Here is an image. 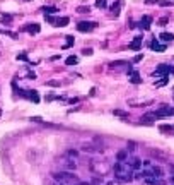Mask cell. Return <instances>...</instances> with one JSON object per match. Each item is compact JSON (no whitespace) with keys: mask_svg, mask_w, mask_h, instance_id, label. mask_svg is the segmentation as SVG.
I'll return each instance as SVG.
<instances>
[{"mask_svg":"<svg viewBox=\"0 0 174 185\" xmlns=\"http://www.w3.org/2000/svg\"><path fill=\"white\" fill-rule=\"evenodd\" d=\"M155 113H157L159 118H160V117H172V115H174V108H172V106H166V104H164V106H160Z\"/></svg>","mask_w":174,"mask_h":185,"instance_id":"6","label":"cell"},{"mask_svg":"<svg viewBox=\"0 0 174 185\" xmlns=\"http://www.w3.org/2000/svg\"><path fill=\"white\" fill-rule=\"evenodd\" d=\"M17 60H22V62H28V55H26V53H21V55H17Z\"/></svg>","mask_w":174,"mask_h":185,"instance_id":"31","label":"cell"},{"mask_svg":"<svg viewBox=\"0 0 174 185\" xmlns=\"http://www.w3.org/2000/svg\"><path fill=\"white\" fill-rule=\"evenodd\" d=\"M24 29H26L29 34H38L39 31H41V26H39V24H36V22H31V24H28Z\"/></svg>","mask_w":174,"mask_h":185,"instance_id":"10","label":"cell"},{"mask_svg":"<svg viewBox=\"0 0 174 185\" xmlns=\"http://www.w3.org/2000/svg\"><path fill=\"white\" fill-rule=\"evenodd\" d=\"M167 82H169V76H164V77H160L159 82H155V86H157V87H160V86H166Z\"/></svg>","mask_w":174,"mask_h":185,"instance_id":"23","label":"cell"},{"mask_svg":"<svg viewBox=\"0 0 174 185\" xmlns=\"http://www.w3.org/2000/svg\"><path fill=\"white\" fill-rule=\"evenodd\" d=\"M65 63H67V65H75V63H77V57H74V55H72V57H68L65 60Z\"/></svg>","mask_w":174,"mask_h":185,"instance_id":"28","label":"cell"},{"mask_svg":"<svg viewBox=\"0 0 174 185\" xmlns=\"http://www.w3.org/2000/svg\"><path fill=\"white\" fill-rule=\"evenodd\" d=\"M53 178L57 182H61V183H65V182H77V176L72 175L70 171H55Z\"/></svg>","mask_w":174,"mask_h":185,"instance_id":"2","label":"cell"},{"mask_svg":"<svg viewBox=\"0 0 174 185\" xmlns=\"http://www.w3.org/2000/svg\"><path fill=\"white\" fill-rule=\"evenodd\" d=\"M82 53H84V55H92V48H84Z\"/></svg>","mask_w":174,"mask_h":185,"instance_id":"32","label":"cell"},{"mask_svg":"<svg viewBox=\"0 0 174 185\" xmlns=\"http://www.w3.org/2000/svg\"><path fill=\"white\" fill-rule=\"evenodd\" d=\"M159 130L160 132H174V125H160Z\"/></svg>","mask_w":174,"mask_h":185,"instance_id":"22","label":"cell"},{"mask_svg":"<svg viewBox=\"0 0 174 185\" xmlns=\"http://www.w3.org/2000/svg\"><path fill=\"white\" fill-rule=\"evenodd\" d=\"M90 168L96 171V175H97V176H103V175L108 173V166H106V165H99V163H96V161L90 163Z\"/></svg>","mask_w":174,"mask_h":185,"instance_id":"5","label":"cell"},{"mask_svg":"<svg viewBox=\"0 0 174 185\" xmlns=\"http://www.w3.org/2000/svg\"><path fill=\"white\" fill-rule=\"evenodd\" d=\"M128 165L133 168V171L136 170H142V159H138V158H130V159H126Z\"/></svg>","mask_w":174,"mask_h":185,"instance_id":"12","label":"cell"},{"mask_svg":"<svg viewBox=\"0 0 174 185\" xmlns=\"http://www.w3.org/2000/svg\"><path fill=\"white\" fill-rule=\"evenodd\" d=\"M96 7H97V9H106V7H108V2H106V0H96Z\"/></svg>","mask_w":174,"mask_h":185,"instance_id":"25","label":"cell"},{"mask_svg":"<svg viewBox=\"0 0 174 185\" xmlns=\"http://www.w3.org/2000/svg\"><path fill=\"white\" fill-rule=\"evenodd\" d=\"M142 41H143V36H135V38H133V41L128 45V48H130V50H133V52H138V50H140V46H142Z\"/></svg>","mask_w":174,"mask_h":185,"instance_id":"8","label":"cell"},{"mask_svg":"<svg viewBox=\"0 0 174 185\" xmlns=\"http://www.w3.org/2000/svg\"><path fill=\"white\" fill-rule=\"evenodd\" d=\"M77 12H80V14H87V12H90V7L89 5H80L79 9H77Z\"/></svg>","mask_w":174,"mask_h":185,"instance_id":"26","label":"cell"},{"mask_svg":"<svg viewBox=\"0 0 174 185\" xmlns=\"http://www.w3.org/2000/svg\"><path fill=\"white\" fill-rule=\"evenodd\" d=\"M70 22V19L68 17H60V19H57V22H55V26H60V28H65L67 24Z\"/></svg>","mask_w":174,"mask_h":185,"instance_id":"18","label":"cell"},{"mask_svg":"<svg viewBox=\"0 0 174 185\" xmlns=\"http://www.w3.org/2000/svg\"><path fill=\"white\" fill-rule=\"evenodd\" d=\"M160 185H166V183H164V182H162V183H160Z\"/></svg>","mask_w":174,"mask_h":185,"instance_id":"37","label":"cell"},{"mask_svg":"<svg viewBox=\"0 0 174 185\" xmlns=\"http://www.w3.org/2000/svg\"><path fill=\"white\" fill-rule=\"evenodd\" d=\"M120 65H128V62L118 60V62H111V63H109V67H111V69H114V67H120Z\"/></svg>","mask_w":174,"mask_h":185,"instance_id":"27","label":"cell"},{"mask_svg":"<svg viewBox=\"0 0 174 185\" xmlns=\"http://www.w3.org/2000/svg\"><path fill=\"white\" fill-rule=\"evenodd\" d=\"M67 38V43L63 45V50H67V48H70L74 43H75V39H74V36H65Z\"/></svg>","mask_w":174,"mask_h":185,"instance_id":"20","label":"cell"},{"mask_svg":"<svg viewBox=\"0 0 174 185\" xmlns=\"http://www.w3.org/2000/svg\"><path fill=\"white\" fill-rule=\"evenodd\" d=\"M82 151L84 152H99L101 149H96V147L90 146V144H84V146H82Z\"/></svg>","mask_w":174,"mask_h":185,"instance_id":"19","label":"cell"},{"mask_svg":"<svg viewBox=\"0 0 174 185\" xmlns=\"http://www.w3.org/2000/svg\"><path fill=\"white\" fill-rule=\"evenodd\" d=\"M167 21H169L167 17H162V19L159 21V26H166V22H167Z\"/></svg>","mask_w":174,"mask_h":185,"instance_id":"33","label":"cell"},{"mask_svg":"<svg viewBox=\"0 0 174 185\" xmlns=\"http://www.w3.org/2000/svg\"><path fill=\"white\" fill-rule=\"evenodd\" d=\"M150 48L154 50V52H157V53H162V52H166V48H167V46L162 45V43H159V39H157V38H154L150 41Z\"/></svg>","mask_w":174,"mask_h":185,"instance_id":"7","label":"cell"},{"mask_svg":"<svg viewBox=\"0 0 174 185\" xmlns=\"http://www.w3.org/2000/svg\"><path fill=\"white\" fill-rule=\"evenodd\" d=\"M26 2H31V0H26Z\"/></svg>","mask_w":174,"mask_h":185,"instance_id":"38","label":"cell"},{"mask_svg":"<svg viewBox=\"0 0 174 185\" xmlns=\"http://www.w3.org/2000/svg\"><path fill=\"white\" fill-rule=\"evenodd\" d=\"M128 74H130V82H132V84H140V82H142L138 72H135L132 67H128Z\"/></svg>","mask_w":174,"mask_h":185,"instance_id":"9","label":"cell"},{"mask_svg":"<svg viewBox=\"0 0 174 185\" xmlns=\"http://www.w3.org/2000/svg\"><path fill=\"white\" fill-rule=\"evenodd\" d=\"M96 26H97V22H94V21H80V22L77 24V31H80V33H89Z\"/></svg>","mask_w":174,"mask_h":185,"instance_id":"3","label":"cell"},{"mask_svg":"<svg viewBox=\"0 0 174 185\" xmlns=\"http://www.w3.org/2000/svg\"><path fill=\"white\" fill-rule=\"evenodd\" d=\"M26 98H29V100L34 101V103H39V94H38V91H34V89L26 91Z\"/></svg>","mask_w":174,"mask_h":185,"instance_id":"14","label":"cell"},{"mask_svg":"<svg viewBox=\"0 0 174 185\" xmlns=\"http://www.w3.org/2000/svg\"><path fill=\"white\" fill-rule=\"evenodd\" d=\"M43 12H44V15H51V14H57L58 9L57 7H53V5H48V7H43Z\"/></svg>","mask_w":174,"mask_h":185,"instance_id":"16","label":"cell"},{"mask_svg":"<svg viewBox=\"0 0 174 185\" xmlns=\"http://www.w3.org/2000/svg\"><path fill=\"white\" fill-rule=\"evenodd\" d=\"M142 58H143V55H136V57L133 58V62H135V63H136V62H140Z\"/></svg>","mask_w":174,"mask_h":185,"instance_id":"34","label":"cell"},{"mask_svg":"<svg viewBox=\"0 0 174 185\" xmlns=\"http://www.w3.org/2000/svg\"><path fill=\"white\" fill-rule=\"evenodd\" d=\"M113 113L116 117H121V118H128V111H123V110H114Z\"/></svg>","mask_w":174,"mask_h":185,"instance_id":"24","label":"cell"},{"mask_svg":"<svg viewBox=\"0 0 174 185\" xmlns=\"http://www.w3.org/2000/svg\"><path fill=\"white\" fill-rule=\"evenodd\" d=\"M128 159V149H121L116 154V161H126Z\"/></svg>","mask_w":174,"mask_h":185,"instance_id":"15","label":"cell"},{"mask_svg":"<svg viewBox=\"0 0 174 185\" xmlns=\"http://www.w3.org/2000/svg\"><path fill=\"white\" fill-rule=\"evenodd\" d=\"M55 185H65V183H61V182H57V183H55Z\"/></svg>","mask_w":174,"mask_h":185,"instance_id":"36","label":"cell"},{"mask_svg":"<svg viewBox=\"0 0 174 185\" xmlns=\"http://www.w3.org/2000/svg\"><path fill=\"white\" fill-rule=\"evenodd\" d=\"M48 84H50V86H60V82H58V81H50Z\"/></svg>","mask_w":174,"mask_h":185,"instance_id":"35","label":"cell"},{"mask_svg":"<svg viewBox=\"0 0 174 185\" xmlns=\"http://www.w3.org/2000/svg\"><path fill=\"white\" fill-rule=\"evenodd\" d=\"M10 21H12V15H5V14L2 15V22H4V24L5 22H10Z\"/></svg>","mask_w":174,"mask_h":185,"instance_id":"29","label":"cell"},{"mask_svg":"<svg viewBox=\"0 0 174 185\" xmlns=\"http://www.w3.org/2000/svg\"><path fill=\"white\" fill-rule=\"evenodd\" d=\"M159 39H162V41H174V33H160Z\"/></svg>","mask_w":174,"mask_h":185,"instance_id":"17","label":"cell"},{"mask_svg":"<svg viewBox=\"0 0 174 185\" xmlns=\"http://www.w3.org/2000/svg\"><path fill=\"white\" fill-rule=\"evenodd\" d=\"M120 5H121V2H120V0H118L116 4H113V5H111V12H113L114 15H118V14H120Z\"/></svg>","mask_w":174,"mask_h":185,"instance_id":"21","label":"cell"},{"mask_svg":"<svg viewBox=\"0 0 174 185\" xmlns=\"http://www.w3.org/2000/svg\"><path fill=\"white\" fill-rule=\"evenodd\" d=\"M150 24H152V17L150 15H143V17L140 19V24H138V26L147 31V29H150Z\"/></svg>","mask_w":174,"mask_h":185,"instance_id":"11","label":"cell"},{"mask_svg":"<svg viewBox=\"0 0 174 185\" xmlns=\"http://www.w3.org/2000/svg\"><path fill=\"white\" fill-rule=\"evenodd\" d=\"M171 69L172 67L171 65H166V63H160L157 69H155V72H154V76L155 77H164V76H169L171 74Z\"/></svg>","mask_w":174,"mask_h":185,"instance_id":"4","label":"cell"},{"mask_svg":"<svg viewBox=\"0 0 174 185\" xmlns=\"http://www.w3.org/2000/svg\"><path fill=\"white\" fill-rule=\"evenodd\" d=\"M114 170V176H116V180L120 182H132L133 180V168L128 165V161H116L113 166Z\"/></svg>","mask_w":174,"mask_h":185,"instance_id":"1","label":"cell"},{"mask_svg":"<svg viewBox=\"0 0 174 185\" xmlns=\"http://www.w3.org/2000/svg\"><path fill=\"white\" fill-rule=\"evenodd\" d=\"M159 5H162V7H166V5H174V2H169V0H160Z\"/></svg>","mask_w":174,"mask_h":185,"instance_id":"30","label":"cell"},{"mask_svg":"<svg viewBox=\"0 0 174 185\" xmlns=\"http://www.w3.org/2000/svg\"><path fill=\"white\" fill-rule=\"evenodd\" d=\"M61 165H63V168H65L67 171H74L77 168V163L74 161V159H63Z\"/></svg>","mask_w":174,"mask_h":185,"instance_id":"13","label":"cell"}]
</instances>
